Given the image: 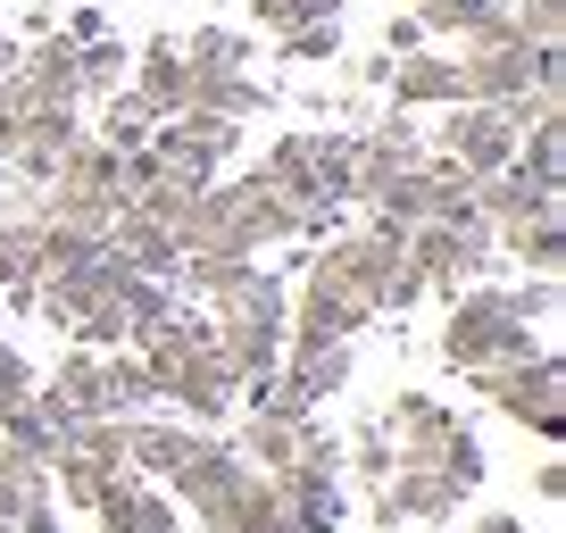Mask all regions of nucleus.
<instances>
[{"mask_svg":"<svg viewBox=\"0 0 566 533\" xmlns=\"http://www.w3.org/2000/svg\"><path fill=\"white\" fill-rule=\"evenodd\" d=\"M9 92H18L25 117H42V108H75V42L59 34H34L18 42V75H9Z\"/></svg>","mask_w":566,"mask_h":533,"instance_id":"obj_15","label":"nucleus"},{"mask_svg":"<svg viewBox=\"0 0 566 533\" xmlns=\"http://www.w3.org/2000/svg\"><path fill=\"white\" fill-rule=\"evenodd\" d=\"M259 34H292V25H317V18H342V0H250Z\"/></svg>","mask_w":566,"mask_h":533,"instance_id":"obj_44","label":"nucleus"},{"mask_svg":"<svg viewBox=\"0 0 566 533\" xmlns=\"http://www.w3.org/2000/svg\"><path fill=\"white\" fill-rule=\"evenodd\" d=\"M275 51L292 59V67H342V18L292 25V34H275Z\"/></svg>","mask_w":566,"mask_h":533,"instance_id":"obj_42","label":"nucleus"},{"mask_svg":"<svg viewBox=\"0 0 566 533\" xmlns=\"http://www.w3.org/2000/svg\"><path fill=\"white\" fill-rule=\"evenodd\" d=\"M59 34H67V42H101V34H108V9H101V0H84V9H75Z\"/></svg>","mask_w":566,"mask_h":533,"instance_id":"obj_49","label":"nucleus"},{"mask_svg":"<svg viewBox=\"0 0 566 533\" xmlns=\"http://www.w3.org/2000/svg\"><path fill=\"white\" fill-rule=\"evenodd\" d=\"M375 51H384V59H408V51H424V25L408 18V9H391V18H384V42H375Z\"/></svg>","mask_w":566,"mask_h":533,"instance_id":"obj_48","label":"nucleus"},{"mask_svg":"<svg viewBox=\"0 0 566 533\" xmlns=\"http://www.w3.org/2000/svg\"><path fill=\"white\" fill-rule=\"evenodd\" d=\"M400 259L424 275V292H467V284H483L500 266V233L483 226V217H467V226H408L400 233Z\"/></svg>","mask_w":566,"mask_h":533,"instance_id":"obj_5","label":"nucleus"},{"mask_svg":"<svg viewBox=\"0 0 566 533\" xmlns=\"http://www.w3.org/2000/svg\"><path fill=\"white\" fill-rule=\"evenodd\" d=\"M467 533H525V516H516V509H492V516H475Z\"/></svg>","mask_w":566,"mask_h":533,"instance_id":"obj_51","label":"nucleus"},{"mask_svg":"<svg viewBox=\"0 0 566 533\" xmlns=\"http://www.w3.org/2000/svg\"><path fill=\"white\" fill-rule=\"evenodd\" d=\"M275 500H283V516H292V533H334L342 525V433H325L317 417H308L292 467L275 475Z\"/></svg>","mask_w":566,"mask_h":533,"instance_id":"obj_6","label":"nucleus"},{"mask_svg":"<svg viewBox=\"0 0 566 533\" xmlns=\"http://www.w3.org/2000/svg\"><path fill=\"white\" fill-rule=\"evenodd\" d=\"M391 9H408V0H391Z\"/></svg>","mask_w":566,"mask_h":533,"instance_id":"obj_53","label":"nucleus"},{"mask_svg":"<svg viewBox=\"0 0 566 533\" xmlns=\"http://www.w3.org/2000/svg\"><path fill=\"white\" fill-rule=\"evenodd\" d=\"M150 150H159L167 167H192V176H209V184H217L233 159H242V125L184 108V117H159V125H150Z\"/></svg>","mask_w":566,"mask_h":533,"instance_id":"obj_10","label":"nucleus"},{"mask_svg":"<svg viewBox=\"0 0 566 533\" xmlns=\"http://www.w3.org/2000/svg\"><path fill=\"white\" fill-rule=\"evenodd\" d=\"M424 150L450 167H467V176H500V167L516 159V108H492V101H450L442 125L424 134Z\"/></svg>","mask_w":566,"mask_h":533,"instance_id":"obj_7","label":"nucleus"},{"mask_svg":"<svg viewBox=\"0 0 566 533\" xmlns=\"http://www.w3.org/2000/svg\"><path fill=\"white\" fill-rule=\"evenodd\" d=\"M283 309H292V284L266 275V266L233 292V301L209 309V334H217V351H226L233 384H259V375L283 367Z\"/></svg>","mask_w":566,"mask_h":533,"instance_id":"obj_3","label":"nucleus"},{"mask_svg":"<svg viewBox=\"0 0 566 533\" xmlns=\"http://www.w3.org/2000/svg\"><path fill=\"white\" fill-rule=\"evenodd\" d=\"M184 108L226 117V125H250L266 108V84H259V75H242V67H217V75H192V101H184Z\"/></svg>","mask_w":566,"mask_h":533,"instance_id":"obj_29","label":"nucleus"},{"mask_svg":"<svg viewBox=\"0 0 566 533\" xmlns=\"http://www.w3.org/2000/svg\"><path fill=\"white\" fill-rule=\"evenodd\" d=\"M150 125H159V117H150L134 92H108V101H101V125H92V134H101V143L125 159V150H150Z\"/></svg>","mask_w":566,"mask_h":533,"instance_id":"obj_39","label":"nucleus"},{"mask_svg":"<svg viewBox=\"0 0 566 533\" xmlns=\"http://www.w3.org/2000/svg\"><path fill=\"white\" fill-rule=\"evenodd\" d=\"M101 250L125 266V275H176V233H167L159 217H142V209H117V217H108Z\"/></svg>","mask_w":566,"mask_h":533,"instance_id":"obj_23","label":"nucleus"},{"mask_svg":"<svg viewBox=\"0 0 566 533\" xmlns=\"http://www.w3.org/2000/svg\"><path fill=\"white\" fill-rule=\"evenodd\" d=\"M509 301H516V317H525V325H558L566 292H558V275H525V284H509Z\"/></svg>","mask_w":566,"mask_h":533,"instance_id":"obj_46","label":"nucleus"},{"mask_svg":"<svg viewBox=\"0 0 566 533\" xmlns=\"http://www.w3.org/2000/svg\"><path fill=\"white\" fill-rule=\"evenodd\" d=\"M242 475H250V467H242V450H233L226 433H192V450L167 467V500H176L184 516H200V509H217Z\"/></svg>","mask_w":566,"mask_h":533,"instance_id":"obj_13","label":"nucleus"},{"mask_svg":"<svg viewBox=\"0 0 566 533\" xmlns=\"http://www.w3.org/2000/svg\"><path fill=\"white\" fill-rule=\"evenodd\" d=\"M200 426H184V417H125V475L142 483H167V467L192 450Z\"/></svg>","mask_w":566,"mask_h":533,"instance_id":"obj_25","label":"nucleus"},{"mask_svg":"<svg viewBox=\"0 0 566 533\" xmlns=\"http://www.w3.org/2000/svg\"><path fill=\"white\" fill-rule=\"evenodd\" d=\"M125 92H134L150 117H184V101H192V67H184V42L176 34H150L134 51V67H125Z\"/></svg>","mask_w":566,"mask_h":533,"instance_id":"obj_17","label":"nucleus"},{"mask_svg":"<svg viewBox=\"0 0 566 533\" xmlns=\"http://www.w3.org/2000/svg\"><path fill=\"white\" fill-rule=\"evenodd\" d=\"M51 192H101V200H117V150H108L92 125L67 143V159L51 167ZM117 209H125V200H117Z\"/></svg>","mask_w":566,"mask_h":533,"instance_id":"obj_28","label":"nucleus"},{"mask_svg":"<svg viewBox=\"0 0 566 533\" xmlns=\"http://www.w3.org/2000/svg\"><path fill=\"white\" fill-rule=\"evenodd\" d=\"M217 192H226V209H233V250H242V259H259V250H275V242H301V209H292L259 167L217 176Z\"/></svg>","mask_w":566,"mask_h":533,"instance_id":"obj_9","label":"nucleus"},{"mask_svg":"<svg viewBox=\"0 0 566 533\" xmlns=\"http://www.w3.org/2000/svg\"><path fill=\"white\" fill-rule=\"evenodd\" d=\"M18 75V34H0V84Z\"/></svg>","mask_w":566,"mask_h":533,"instance_id":"obj_52","label":"nucleus"},{"mask_svg":"<svg viewBox=\"0 0 566 533\" xmlns=\"http://www.w3.org/2000/svg\"><path fill=\"white\" fill-rule=\"evenodd\" d=\"M500 259L525 266V275H558V266H566V226H558V217H525V226H500Z\"/></svg>","mask_w":566,"mask_h":533,"instance_id":"obj_31","label":"nucleus"},{"mask_svg":"<svg viewBox=\"0 0 566 533\" xmlns=\"http://www.w3.org/2000/svg\"><path fill=\"white\" fill-rule=\"evenodd\" d=\"M259 176L275 184L292 209H325V200H317V134H275L266 159H259Z\"/></svg>","mask_w":566,"mask_h":533,"instance_id":"obj_26","label":"nucleus"},{"mask_svg":"<svg viewBox=\"0 0 566 533\" xmlns=\"http://www.w3.org/2000/svg\"><path fill=\"white\" fill-rule=\"evenodd\" d=\"M467 384H475V400H492L509 426L558 442V426H566V367H558V351L525 358V367H467Z\"/></svg>","mask_w":566,"mask_h":533,"instance_id":"obj_4","label":"nucleus"},{"mask_svg":"<svg viewBox=\"0 0 566 533\" xmlns=\"http://www.w3.org/2000/svg\"><path fill=\"white\" fill-rule=\"evenodd\" d=\"M192 525H200V533H292V516H283V500H275V475H259V467H250V475L233 483L217 509H200Z\"/></svg>","mask_w":566,"mask_h":533,"instance_id":"obj_20","label":"nucleus"},{"mask_svg":"<svg viewBox=\"0 0 566 533\" xmlns=\"http://www.w3.org/2000/svg\"><path fill=\"white\" fill-rule=\"evenodd\" d=\"M0 516L25 533H59V500H51V467L0 442Z\"/></svg>","mask_w":566,"mask_h":533,"instance_id":"obj_19","label":"nucleus"},{"mask_svg":"<svg viewBox=\"0 0 566 533\" xmlns=\"http://www.w3.org/2000/svg\"><path fill=\"white\" fill-rule=\"evenodd\" d=\"M0 442H9V450H25V459H42V467H51L59 450H67V426H59V417L42 409V400H25V409H9V417H0Z\"/></svg>","mask_w":566,"mask_h":533,"instance_id":"obj_37","label":"nucleus"},{"mask_svg":"<svg viewBox=\"0 0 566 533\" xmlns=\"http://www.w3.org/2000/svg\"><path fill=\"white\" fill-rule=\"evenodd\" d=\"M75 134H84V117H75V108H42V117H25L18 150H9V176H18V192H42V184H51V167L67 159Z\"/></svg>","mask_w":566,"mask_h":533,"instance_id":"obj_21","label":"nucleus"},{"mask_svg":"<svg viewBox=\"0 0 566 533\" xmlns=\"http://www.w3.org/2000/svg\"><path fill=\"white\" fill-rule=\"evenodd\" d=\"M384 92H391V108H400V117H424V108L467 101V92H459V59H450V51H408V59H391V67H384Z\"/></svg>","mask_w":566,"mask_h":533,"instance_id":"obj_18","label":"nucleus"},{"mask_svg":"<svg viewBox=\"0 0 566 533\" xmlns=\"http://www.w3.org/2000/svg\"><path fill=\"white\" fill-rule=\"evenodd\" d=\"M117 309H125V351H134L150 325H167L176 317V275H117Z\"/></svg>","mask_w":566,"mask_h":533,"instance_id":"obj_32","label":"nucleus"},{"mask_svg":"<svg viewBox=\"0 0 566 533\" xmlns=\"http://www.w3.org/2000/svg\"><path fill=\"white\" fill-rule=\"evenodd\" d=\"M125 67H134V51H125L117 34L75 42V108H84V101H108V92H125Z\"/></svg>","mask_w":566,"mask_h":533,"instance_id":"obj_35","label":"nucleus"},{"mask_svg":"<svg viewBox=\"0 0 566 533\" xmlns=\"http://www.w3.org/2000/svg\"><path fill=\"white\" fill-rule=\"evenodd\" d=\"M142 358H150V375H159V400L167 409H184V426H200V433H217L233 417V367H226V351H217V334H209V317L200 309H176L167 325H150V334L134 342Z\"/></svg>","mask_w":566,"mask_h":533,"instance_id":"obj_1","label":"nucleus"},{"mask_svg":"<svg viewBox=\"0 0 566 533\" xmlns=\"http://www.w3.org/2000/svg\"><path fill=\"white\" fill-rule=\"evenodd\" d=\"M417 301H424V275L400 259V266H391V284H384V317H408Z\"/></svg>","mask_w":566,"mask_h":533,"instance_id":"obj_47","label":"nucleus"},{"mask_svg":"<svg viewBox=\"0 0 566 533\" xmlns=\"http://www.w3.org/2000/svg\"><path fill=\"white\" fill-rule=\"evenodd\" d=\"M475 217L483 226H525V217H558V184H533L525 167H500V176H475Z\"/></svg>","mask_w":566,"mask_h":533,"instance_id":"obj_22","label":"nucleus"},{"mask_svg":"<svg viewBox=\"0 0 566 533\" xmlns=\"http://www.w3.org/2000/svg\"><path fill=\"white\" fill-rule=\"evenodd\" d=\"M176 42H184V67H192V75L250 67V34H242V25H192V34H176Z\"/></svg>","mask_w":566,"mask_h":533,"instance_id":"obj_38","label":"nucleus"},{"mask_svg":"<svg viewBox=\"0 0 566 533\" xmlns=\"http://www.w3.org/2000/svg\"><path fill=\"white\" fill-rule=\"evenodd\" d=\"M67 450L92 467H108V475H125V417H84V426H67Z\"/></svg>","mask_w":566,"mask_h":533,"instance_id":"obj_43","label":"nucleus"},{"mask_svg":"<svg viewBox=\"0 0 566 533\" xmlns=\"http://www.w3.org/2000/svg\"><path fill=\"white\" fill-rule=\"evenodd\" d=\"M42 284V226L18 209H0V292Z\"/></svg>","mask_w":566,"mask_h":533,"instance_id":"obj_36","label":"nucleus"},{"mask_svg":"<svg viewBox=\"0 0 566 533\" xmlns=\"http://www.w3.org/2000/svg\"><path fill=\"white\" fill-rule=\"evenodd\" d=\"M459 483H450V475H433V467H391V475L384 483H375V525H450V516H459Z\"/></svg>","mask_w":566,"mask_h":533,"instance_id":"obj_12","label":"nucleus"},{"mask_svg":"<svg viewBox=\"0 0 566 533\" xmlns=\"http://www.w3.org/2000/svg\"><path fill=\"white\" fill-rule=\"evenodd\" d=\"M408 18L424 25V42H500L509 34L500 0H408Z\"/></svg>","mask_w":566,"mask_h":533,"instance_id":"obj_24","label":"nucleus"},{"mask_svg":"<svg viewBox=\"0 0 566 533\" xmlns=\"http://www.w3.org/2000/svg\"><path fill=\"white\" fill-rule=\"evenodd\" d=\"M283 384L301 391L308 409H317V400H334L342 384H350V342H325V351H283Z\"/></svg>","mask_w":566,"mask_h":533,"instance_id":"obj_30","label":"nucleus"},{"mask_svg":"<svg viewBox=\"0 0 566 533\" xmlns=\"http://www.w3.org/2000/svg\"><path fill=\"white\" fill-rule=\"evenodd\" d=\"M459 92L467 101H492V108H509V101H525L533 92V42H516V34H500V42H459Z\"/></svg>","mask_w":566,"mask_h":533,"instance_id":"obj_11","label":"nucleus"},{"mask_svg":"<svg viewBox=\"0 0 566 533\" xmlns=\"http://www.w3.org/2000/svg\"><path fill=\"white\" fill-rule=\"evenodd\" d=\"M433 351H442L450 375H467V367H525L549 342L516 317L509 284H467V292H450V317H442V342H433Z\"/></svg>","mask_w":566,"mask_h":533,"instance_id":"obj_2","label":"nucleus"},{"mask_svg":"<svg viewBox=\"0 0 566 533\" xmlns=\"http://www.w3.org/2000/svg\"><path fill=\"white\" fill-rule=\"evenodd\" d=\"M391 266H400V233H325V250L308 259V275H325L334 292H350V301H367L375 317H384V284Z\"/></svg>","mask_w":566,"mask_h":533,"instance_id":"obj_8","label":"nucleus"},{"mask_svg":"<svg viewBox=\"0 0 566 533\" xmlns=\"http://www.w3.org/2000/svg\"><path fill=\"white\" fill-rule=\"evenodd\" d=\"M533 492H542V500H566V459H542V467H533Z\"/></svg>","mask_w":566,"mask_h":533,"instance_id":"obj_50","label":"nucleus"},{"mask_svg":"<svg viewBox=\"0 0 566 533\" xmlns=\"http://www.w3.org/2000/svg\"><path fill=\"white\" fill-rule=\"evenodd\" d=\"M0 184H9V167H0Z\"/></svg>","mask_w":566,"mask_h":533,"instance_id":"obj_54","label":"nucleus"},{"mask_svg":"<svg viewBox=\"0 0 566 533\" xmlns=\"http://www.w3.org/2000/svg\"><path fill=\"white\" fill-rule=\"evenodd\" d=\"M250 275H259V259H233V250H200V259H176V301L217 309V301H233Z\"/></svg>","mask_w":566,"mask_h":533,"instance_id":"obj_27","label":"nucleus"},{"mask_svg":"<svg viewBox=\"0 0 566 533\" xmlns=\"http://www.w3.org/2000/svg\"><path fill=\"white\" fill-rule=\"evenodd\" d=\"M108 492V467H92V459H75V450H59L51 459V500L59 509H84L92 516V500Z\"/></svg>","mask_w":566,"mask_h":533,"instance_id":"obj_41","label":"nucleus"},{"mask_svg":"<svg viewBox=\"0 0 566 533\" xmlns=\"http://www.w3.org/2000/svg\"><path fill=\"white\" fill-rule=\"evenodd\" d=\"M34 400L59 417V426H84V417H108V375H101V351H84V342H67V351L42 367Z\"/></svg>","mask_w":566,"mask_h":533,"instance_id":"obj_14","label":"nucleus"},{"mask_svg":"<svg viewBox=\"0 0 566 533\" xmlns=\"http://www.w3.org/2000/svg\"><path fill=\"white\" fill-rule=\"evenodd\" d=\"M308 417L292 426V417H242V433H233V450H242V467H259V475H283L292 467V450H301Z\"/></svg>","mask_w":566,"mask_h":533,"instance_id":"obj_34","label":"nucleus"},{"mask_svg":"<svg viewBox=\"0 0 566 533\" xmlns=\"http://www.w3.org/2000/svg\"><path fill=\"white\" fill-rule=\"evenodd\" d=\"M101 259V233H75V226H42V275H67V266Z\"/></svg>","mask_w":566,"mask_h":533,"instance_id":"obj_45","label":"nucleus"},{"mask_svg":"<svg viewBox=\"0 0 566 533\" xmlns=\"http://www.w3.org/2000/svg\"><path fill=\"white\" fill-rule=\"evenodd\" d=\"M384 433L391 442H400V459L408 467H442V450L459 442V417L442 409V400H433V391H391V409H384Z\"/></svg>","mask_w":566,"mask_h":533,"instance_id":"obj_16","label":"nucleus"},{"mask_svg":"<svg viewBox=\"0 0 566 533\" xmlns=\"http://www.w3.org/2000/svg\"><path fill=\"white\" fill-rule=\"evenodd\" d=\"M101 375H108V417H150L159 409V375L142 351H101Z\"/></svg>","mask_w":566,"mask_h":533,"instance_id":"obj_33","label":"nucleus"},{"mask_svg":"<svg viewBox=\"0 0 566 533\" xmlns=\"http://www.w3.org/2000/svg\"><path fill=\"white\" fill-rule=\"evenodd\" d=\"M391 467H400V442L384 433V417H375V426H358L350 442H342V475H358V483H384Z\"/></svg>","mask_w":566,"mask_h":533,"instance_id":"obj_40","label":"nucleus"}]
</instances>
